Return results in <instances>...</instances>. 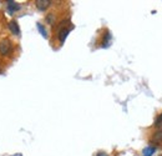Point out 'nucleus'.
I'll use <instances>...</instances> for the list:
<instances>
[{
	"label": "nucleus",
	"instance_id": "obj_1",
	"mask_svg": "<svg viewBox=\"0 0 162 156\" xmlns=\"http://www.w3.org/2000/svg\"><path fill=\"white\" fill-rule=\"evenodd\" d=\"M11 49H13V46H11L10 40L4 39L0 41V54L1 55H9L11 53Z\"/></svg>",
	"mask_w": 162,
	"mask_h": 156
},
{
	"label": "nucleus",
	"instance_id": "obj_2",
	"mask_svg": "<svg viewBox=\"0 0 162 156\" xmlns=\"http://www.w3.org/2000/svg\"><path fill=\"white\" fill-rule=\"evenodd\" d=\"M35 3H36V8H38L40 11H45V10L50 6V4H51L50 0H36Z\"/></svg>",
	"mask_w": 162,
	"mask_h": 156
},
{
	"label": "nucleus",
	"instance_id": "obj_3",
	"mask_svg": "<svg viewBox=\"0 0 162 156\" xmlns=\"http://www.w3.org/2000/svg\"><path fill=\"white\" fill-rule=\"evenodd\" d=\"M9 29H10V31H11L14 35H20V28H19L18 21L11 20V21L9 23Z\"/></svg>",
	"mask_w": 162,
	"mask_h": 156
},
{
	"label": "nucleus",
	"instance_id": "obj_4",
	"mask_svg": "<svg viewBox=\"0 0 162 156\" xmlns=\"http://www.w3.org/2000/svg\"><path fill=\"white\" fill-rule=\"evenodd\" d=\"M19 9H20V5L18 3H15L13 0H9L8 1V11H9V14H14Z\"/></svg>",
	"mask_w": 162,
	"mask_h": 156
},
{
	"label": "nucleus",
	"instance_id": "obj_5",
	"mask_svg": "<svg viewBox=\"0 0 162 156\" xmlns=\"http://www.w3.org/2000/svg\"><path fill=\"white\" fill-rule=\"evenodd\" d=\"M69 33H70V29L69 28H61L60 29V31H59V39H60L61 43H65Z\"/></svg>",
	"mask_w": 162,
	"mask_h": 156
},
{
	"label": "nucleus",
	"instance_id": "obj_6",
	"mask_svg": "<svg viewBox=\"0 0 162 156\" xmlns=\"http://www.w3.org/2000/svg\"><path fill=\"white\" fill-rule=\"evenodd\" d=\"M155 151H156V149H155L154 146H147V148L144 149L142 154H144V156H152Z\"/></svg>",
	"mask_w": 162,
	"mask_h": 156
},
{
	"label": "nucleus",
	"instance_id": "obj_7",
	"mask_svg": "<svg viewBox=\"0 0 162 156\" xmlns=\"http://www.w3.org/2000/svg\"><path fill=\"white\" fill-rule=\"evenodd\" d=\"M152 140H154L155 143H162V130L157 131V133H155V135H154Z\"/></svg>",
	"mask_w": 162,
	"mask_h": 156
},
{
	"label": "nucleus",
	"instance_id": "obj_8",
	"mask_svg": "<svg viewBox=\"0 0 162 156\" xmlns=\"http://www.w3.org/2000/svg\"><path fill=\"white\" fill-rule=\"evenodd\" d=\"M36 26H38V29H39V31H40V34L44 36V38H48V33H46V30H45V28L43 26V24H40V23H38L36 24Z\"/></svg>",
	"mask_w": 162,
	"mask_h": 156
},
{
	"label": "nucleus",
	"instance_id": "obj_9",
	"mask_svg": "<svg viewBox=\"0 0 162 156\" xmlns=\"http://www.w3.org/2000/svg\"><path fill=\"white\" fill-rule=\"evenodd\" d=\"M156 126H159V128H162V114L157 118V120H156Z\"/></svg>",
	"mask_w": 162,
	"mask_h": 156
},
{
	"label": "nucleus",
	"instance_id": "obj_10",
	"mask_svg": "<svg viewBox=\"0 0 162 156\" xmlns=\"http://www.w3.org/2000/svg\"><path fill=\"white\" fill-rule=\"evenodd\" d=\"M96 156H109V155H107L106 153H99V154H97Z\"/></svg>",
	"mask_w": 162,
	"mask_h": 156
},
{
	"label": "nucleus",
	"instance_id": "obj_11",
	"mask_svg": "<svg viewBox=\"0 0 162 156\" xmlns=\"http://www.w3.org/2000/svg\"><path fill=\"white\" fill-rule=\"evenodd\" d=\"M160 156H162V155H160Z\"/></svg>",
	"mask_w": 162,
	"mask_h": 156
}]
</instances>
